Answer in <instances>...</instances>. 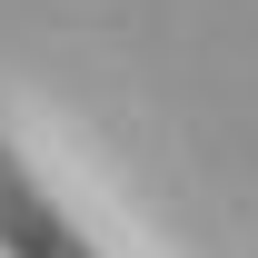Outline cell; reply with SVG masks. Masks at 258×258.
Wrapping results in <instances>:
<instances>
[{
  "instance_id": "obj_1",
  "label": "cell",
  "mask_w": 258,
  "mask_h": 258,
  "mask_svg": "<svg viewBox=\"0 0 258 258\" xmlns=\"http://www.w3.org/2000/svg\"><path fill=\"white\" fill-rule=\"evenodd\" d=\"M0 258H99L80 228H70V209L30 179V159L0 139Z\"/></svg>"
}]
</instances>
